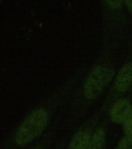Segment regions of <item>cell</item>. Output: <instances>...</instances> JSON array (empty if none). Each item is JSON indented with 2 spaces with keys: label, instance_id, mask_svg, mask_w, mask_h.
Returning a JSON list of instances; mask_svg holds the SVG:
<instances>
[{
  "label": "cell",
  "instance_id": "obj_1",
  "mask_svg": "<svg viewBox=\"0 0 132 149\" xmlns=\"http://www.w3.org/2000/svg\"><path fill=\"white\" fill-rule=\"evenodd\" d=\"M48 114L40 108L34 111L29 115L16 133L15 141L18 145H25L40 136L47 125Z\"/></svg>",
  "mask_w": 132,
  "mask_h": 149
},
{
  "label": "cell",
  "instance_id": "obj_2",
  "mask_svg": "<svg viewBox=\"0 0 132 149\" xmlns=\"http://www.w3.org/2000/svg\"><path fill=\"white\" fill-rule=\"evenodd\" d=\"M114 75V70L109 66L101 65L95 68L85 83V96L90 100L97 98L112 81Z\"/></svg>",
  "mask_w": 132,
  "mask_h": 149
},
{
  "label": "cell",
  "instance_id": "obj_3",
  "mask_svg": "<svg viewBox=\"0 0 132 149\" xmlns=\"http://www.w3.org/2000/svg\"><path fill=\"white\" fill-rule=\"evenodd\" d=\"M132 113V106L127 99H121L113 106L111 111V118L113 122L123 124Z\"/></svg>",
  "mask_w": 132,
  "mask_h": 149
},
{
  "label": "cell",
  "instance_id": "obj_4",
  "mask_svg": "<svg viewBox=\"0 0 132 149\" xmlns=\"http://www.w3.org/2000/svg\"><path fill=\"white\" fill-rule=\"evenodd\" d=\"M132 84V63H127L118 73L115 82V87L118 92L125 93L129 89Z\"/></svg>",
  "mask_w": 132,
  "mask_h": 149
},
{
  "label": "cell",
  "instance_id": "obj_5",
  "mask_svg": "<svg viewBox=\"0 0 132 149\" xmlns=\"http://www.w3.org/2000/svg\"><path fill=\"white\" fill-rule=\"evenodd\" d=\"M90 139V135L87 132H79L72 139L68 149H88Z\"/></svg>",
  "mask_w": 132,
  "mask_h": 149
},
{
  "label": "cell",
  "instance_id": "obj_6",
  "mask_svg": "<svg viewBox=\"0 0 132 149\" xmlns=\"http://www.w3.org/2000/svg\"><path fill=\"white\" fill-rule=\"evenodd\" d=\"M105 140V133L102 129L97 130L90 139L88 149H103Z\"/></svg>",
  "mask_w": 132,
  "mask_h": 149
},
{
  "label": "cell",
  "instance_id": "obj_7",
  "mask_svg": "<svg viewBox=\"0 0 132 149\" xmlns=\"http://www.w3.org/2000/svg\"><path fill=\"white\" fill-rule=\"evenodd\" d=\"M132 147V136L126 135L119 142L115 149H131Z\"/></svg>",
  "mask_w": 132,
  "mask_h": 149
},
{
  "label": "cell",
  "instance_id": "obj_8",
  "mask_svg": "<svg viewBox=\"0 0 132 149\" xmlns=\"http://www.w3.org/2000/svg\"><path fill=\"white\" fill-rule=\"evenodd\" d=\"M123 127L126 135L132 136V113L124 122Z\"/></svg>",
  "mask_w": 132,
  "mask_h": 149
},
{
  "label": "cell",
  "instance_id": "obj_9",
  "mask_svg": "<svg viewBox=\"0 0 132 149\" xmlns=\"http://www.w3.org/2000/svg\"><path fill=\"white\" fill-rule=\"evenodd\" d=\"M105 2L108 7L114 9L120 8L122 3V1H106Z\"/></svg>",
  "mask_w": 132,
  "mask_h": 149
},
{
  "label": "cell",
  "instance_id": "obj_10",
  "mask_svg": "<svg viewBox=\"0 0 132 149\" xmlns=\"http://www.w3.org/2000/svg\"><path fill=\"white\" fill-rule=\"evenodd\" d=\"M124 2L129 10L132 14V0H127L124 1Z\"/></svg>",
  "mask_w": 132,
  "mask_h": 149
}]
</instances>
